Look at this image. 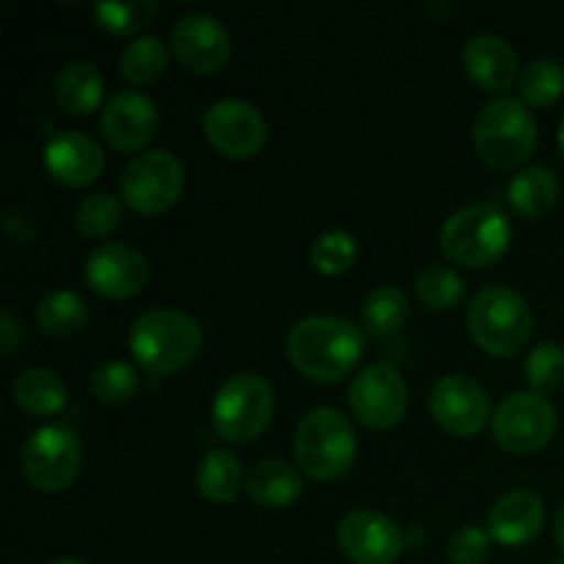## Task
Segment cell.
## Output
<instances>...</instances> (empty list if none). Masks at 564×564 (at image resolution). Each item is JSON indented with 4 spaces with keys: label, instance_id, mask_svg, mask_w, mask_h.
<instances>
[{
    "label": "cell",
    "instance_id": "6da1fadb",
    "mask_svg": "<svg viewBox=\"0 0 564 564\" xmlns=\"http://www.w3.org/2000/svg\"><path fill=\"white\" fill-rule=\"evenodd\" d=\"M367 350L361 330L345 317L297 319L286 334V356L303 378L314 383H339Z\"/></svg>",
    "mask_w": 564,
    "mask_h": 564
},
{
    "label": "cell",
    "instance_id": "7a4b0ae2",
    "mask_svg": "<svg viewBox=\"0 0 564 564\" xmlns=\"http://www.w3.org/2000/svg\"><path fill=\"white\" fill-rule=\"evenodd\" d=\"M127 345L149 375H171L196 361L204 334L202 325L180 308H152L132 323Z\"/></svg>",
    "mask_w": 564,
    "mask_h": 564
},
{
    "label": "cell",
    "instance_id": "3957f363",
    "mask_svg": "<svg viewBox=\"0 0 564 564\" xmlns=\"http://www.w3.org/2000/svg\"><path fill=\"white\" fill-rule=\"evenodd\" d=\"M441 251L463 268H490L510 251L512 226L499 204H468L441 226Z\"/></svg>",
    "mask_w": 564,
    "mask_h": 564
},
{
    "label": "cell",
    "instance_id": "277c9868",
    "mask_svg": "<svg viewBox=\"0 0 564 564\" xmlns=\"http://www.w3.org/2000/svg\"><path fill=\"white\" fill-rule=\"evenodd\" d=\"M474 147L490 169L510 171L527 163L538 147V121L521 99L499 97L479 110L474 121Z\"/></svg>",
    "mask_w": 564,
    "mask_h": 564
},
{
    "label": "cell",
    "instance_id": "5b68a950",
    "mask_svg": "<svg viewBox=\"0 0 564 564\" xmlns=\"http://www.w3.org/2000/svg\"><path fill=\"white\" fill-rule=\"evenodd\" d=\"M358 441L352 424L336 408H314L295 430V457L314 482L339 479L356 463Z\"/></svg>",
    "mask_w": 564,
    "mask_h": 564
},
{
    "label": "cell",
    "instance_id": "8992f818",
    "mask_svg": "<svg viewBox=\"0 0 564 564\" xmlns=\"http://www.w3.org/2000/svg\"><path fill=\"white\" fill-rule=\"evenodd\" d=\"M532 308L510 286H485L468 306V330L488 356L521 352L532 336Z\"/></svg>",
    "mask_w": 564,
    "mask_h": 564
},
{
    "label": "cell",
    "instance_id": "52a82bcc",
    "mask_svg": "<svg viewBox=\"0 0 564 564\" xmlns=\"http://www.w3.org/2000/svg\"><path fill=\"white\" fill-rule=\"evenodd\" d=\"M275 411L273 389L253 372H237L220 383L213 400V427L229 444H248L268 430Z\"/></svg>",
    "mask_w": 564,
    "mask_h": 564
},
{
    "label": "cell",
    "instance_id": "ba28073f",
    "mask_svg": "<svg viewBox=\"0 0 564 564\" xmlns=\"http://www.w3.org/2000/svg\"><path fill=\"white\" fill-rule=\"evenodd\" d=\"M25 482L39 494H61L83 468V444L66 424H44L25 441L20 455Z\"/></svg>",
    "mask_w": 564,
    "mask_h": 564
},
{
    "label": "cell",
    "instance_id": "9c48e42d",
    "mask_svg": "<svg viewBox=\"0 0 564 564\" xmlns=\"http://www.w3.org/2000/svg\"><path fill=\"white\" fill-rule=\"evenodd\" d=\"M185 171L169 149H147L124 165L119 180L121 198L138 215H163L180 202Z\"/></svg>",
    "mask_w": 564,
    "mask_h": 564
},
{
    "label": "cell",
    "instance_id": "30bf717a",
    "mask_svg": "<svg viewBox=\"0 0 564 564\" xmlns=\"http://www.w3.org/2000/svg\"><path fill=\"white\" fill-rule=\"evenodd\" d=\"M490 427L499 449L510 455H534L554 438L556 411L543 394L516 391L496 408Z\"/></svg>",
    "mask_w": 564,
    "mask_h": 564
},
{
    "label": "cell",
    "instance_id": "8fae6325",
    "mask_svg": "<svg viewBox=\"0 0 564 564\" xmlns=\"http://www.w3.org/2000/svg\"><path fill=\"white\" fill-rule=\"evenodd\" d=\"M347 402L364 427L391 430L408 411V386L391 364H372L352 378Z\"/></svg>",
    "mask_w": 564,
    "mask_h": 564
},
{
    "label": "cell",
    "instance_id": "7c38bea8",
    "mask_svg": "<svg viewBox=\"0 0 564 564\" xmlns=\"http://www.w3.org/2000/svg\"><path fill=\"white\" fill-rule=\"evenodd\" d=\"M204 135L229 160L257 158L268 141V121L246 99H220L204 113Z\"/></svg>",
    "mask_w": 564,
    "mask_h": 564
},
{
    "label": "cell",
    "instance_id": "4fadbf2b",
    "mask_svg": "<svg viewBox=\"0 0 564 564\" xmlns=\"http://www.w3.org/2000/svg\"><path fill=\"white\" fill-rule=\"evenodd\" d=\"M86 284L102 301H130L147 286L149 264L138 248L124 242H102L86 257Z\"/></svg>",
    "mask_w": 564,
    "mask_h": 564
},
{
    "label": "cell",
    "instance_id": "5bb4252c",
    "mask_svg": "<svg viewBox=\"0 0 564 564\" xmlns=\"http://www.w3.org/2000/svg\"><path fill=\"white\" fill-rule=\"evenodd\" d=\"M430 413L449 435L471 438L482 433L490 419L488 391L466 375H449L430 391Z\"/></svg>",
    "mask_w": 564,
    "mask_h": 564
},
{
    "label": "cell",
    "instance_id": "9a60e30c",
    "mask_svg": "<svg viewBox=\"0 0 564 564\" xmlns=\"http://www.w3.org/2000/svg\"><path fill=\"white\" fill-rule=\"evenodd\" d=\"M158 105L147 94L135 88L116 91L102 108V138L110 149L121 154H141L147 152L149 143L158 135Z\"/></svg>",
    "mask_w": 564,
    "mask_h": 564
},
{
    "label": "cell",
    "instance_id": "2e32d148",
    "mask_svg": "<svg viewBox=\"0 0 564 564\" xmlns=\"http://www.w3.org/2000/svg\"><path fill=\"white\" fill-rule=\"evenodd\" d=\"M339 549L356 564H394L405 549V532L389 516L352 510L339 523Z\"/></svg>",
    "mask_w": 564,
    "mask_h": 564
},
{
    "label": "cell",
    "instance_id": "e0dca14e",
    "mask_svg": "<svg viewBox=\"0 0 564 564\" xmlns=\"http://www.w3.org/2000/svg\"><path fill=\"white\" fill-rule=\"evenodd\" d=\"M171 50L193 75H215L229 64L231 36L215 17L187 14L171 31Z\"/></svg>",
    "mask_w": 564,
    "mask_h": 564
},
{
    "label": "cell",
    "instance_id": "ac0fdd59",
    "mask_svg": "<svg viewBox=\"0 0 564 564\" xmlns=\"http://www.w3.org/2000/svg\"><path fill=\"white\" fill-rule=\"evenodd\" d=\"M44 171L64 187H88L105 169V154L94 138L77 130L58 132L44 147Z\"/></svg>",
    "mask_w": 564,
    "mask_h": 564
},
{
    "label": "cell",
    "instance_id": "d6986e66",
    "mask_svg": "<svg viewBox=\"0 0 564 564\" xmlns=\"http://www.w3.org/2000/svg\"><path fill=\"white\" fill-rule=\"evenodd\" d=\"M545 527V507L529 490H512V494L501 496L494 505L488 518L490 538L507 549H518L527 545L543 532Z\"/></svg>",
    "mask_w": 564,
    "mask_h": 564
},
{
    "label": "cell",
    "instance_id": "ffe728a7",
    "mask_svg": "<svg viewBox=\"0 0 564 564\" xmlns=\"http://www.w3.org/2000/svg\"><path fill=\"white\" fill-rule=\"evenodd\" d=\"M463 69L482 91H507L518 80V55L501 36H474L463 47Z\"/></svg>",
    "mask_w": 564,
    "mask_h": 564
},
{
    "label": "cell",
    "instance_id": "44dd1931",
    "mask_svg": "<svg viewBox=\"0 0 564 564\" xmlns=\"http://www.w3.org/2000/svg\"><path fill=\"white\" fill-rule=\"evenodd\" d=\"M246 494L268 510H281L301 499L303 477L295 466L284 460H259L246 471Z\"/></svg>",
    "mask_w": 564,
    "mask_h": 564
},
{
    "label": "cell",
    "instance_id": "7402d4cb",
    "mask_svg": "<svg viewBox=\"0 0 564 564\" xmlns=\"http://www.w3.org/2000/svg\"><path fill=\"white\" fill-rule=\"evenodd\" d=\"M55 102L69 116H88L102 105L105 80L99 69L88 61L66 64L55 77Z\"/></svg>",
    "mask_w": 564,
    "mask_h": 564
},
{
    "label": "cell",
    "instance_id": "603a6c76",
    "mask_svg": "<svg viewBox=\"0 0 564 564\" xmlns=\"http://www.w3.org/2000/svg\"><path fill=\"white\" fill-rule=\"evenodd\" d=\"M560 198V180L545 165H529L518 171L507 185V202L523 218H543L556 207Z\"/></svg>",
    "mask_w": 564,
    "mask_h": 564
},
{
    "label": "cell",
    "instance_id": "cb8c5ba5",
    "mask_svg": "<svg viewBox=\"0 0 564 564\" xmlns=\"http://www.w3.org/2000/svg\"><path fill=\"white\" fill-rule=\"evenodd\" d=\"M14 402L31 416H55L69 402V389L53 369L31 367L14 378Z\"/></svg>",
    "mask_w": 564,
    "mask_h": 564
},
{
    "label": "cell",
    "instance_id": "d4e9b609",
    "mask_svg": "<svg viewBox=\"0 0 564 564\" xmlns=\"http://www.w3.org/2000/svg\"><path fill=\"white\" fill-rule=\"evenodd\" d=\"M246 488V474L231 452L215 449L196 468V490L213 505H231Z\"/></svg>",
    "mask_w": 564,
    "mask_h": 564
},
{
    "label": "cell",
    "instance_id": "484cf974",
    "mask_svg": "<svg viewBox=\"0 0 564 564\" xmlns=\"http://www.w3.org/2000/svg\"><path fill=\"white\" fill-rule=\"evenodd\" d=\"M88 323V303L69 290H55L36 303V325L53 339H69Z\"/></svg>",
    "mask_w": 564,
    "mask_h": 564
},
{
    "label": "cell",
    "instance_id": "4316f807",
    "mask_svg": "<svg viewBox=\"0 0 564 564\" xmlns=\"http://www.w3.org/2000/svg\"><path fill=\"white\" fill-rule=\"evenodd\" d=\"M408 312H411V303H408L405 292L391 284H383L369 292L367 301H364V328L375 336H391L405 325Z\"/></svg>",
    "mask_w": 564,
    "mask_h": 564
},
{
    "label": "cell",
    "instance_id": "83f0119b",
    "mask_svg": "<svg viewBox=\"0 0 564 564\" xmlns=\"http://www.w3.org/2000/svg\"><path fill=\"white\" fill-rule=\"evenodd\" d=\"M121 77L132 86H149L169 66V50L158 36H138L121 53Z\"/></svg>",
    "mask_w": 564,
    "mask_h": 564
},
{
    "label": "cell",
    "instance_id": "f1b7e54d",
    "mask_svg": "<svg viewBox=\"0 0 564 564\" xmlns=\"http://www.w3.org/2000/svg\"><path fill=\"white\" fill-rule=\"evenodd\" d=\"M91 397L102 405L119 408L135 400L141 389V375L127 361H102L91 372Z\"/></svg>",
    "mask_w": 564,
    "mask_h": 564
},
{
    "label": "cell",
    "instance_id": "f546056e",
    "mask_svg": "<svg viewBox=\"0 0 564 564\" xmlns=\"http://www.w3.org/2000/svg\"><path fill=\"white\" fill-rule=\"evenodd\" d=\"M91 14L97 25L110 36H132L143 31L158 14L154 0H127V3H97L91 6Z\"/></svg>",
    "mask_w": 564,
    "mask_h": 564
},
{
    "label": "cell",
    "instance_id": "4dcf8cb0",
    "mask_svg": "<svg viewBox=\"0 0 564 564\" xmlns=\"http://www.w3.org/2000/svg\"><path fill=\"white\" fill-rule=\"evenodd\" d=\"M521 102L532 108H549L564 94V69L551 58H540L529 64L518 77Z\"/></svg>",
    "mask_w": 564,
    "mask_h": 564
},
{
    "label": "cell",
    "instance_id": "1f68e13d",
    "mask_svg": "<svg viewBox=\"0 0 564 564\" xmlns=\"http://www.w3.org/2000/svg\"><path fill=\"white\" fill-rule=\"evenodd\" d=\"M121 220H124V207L110 193H91L75 209L77 231L83 237H91V240H102V237L113 235Z\"/></svg>",
    "mask_w": 564,
    "mask_h": 564
},
{
    "label": "cell",
    "instance_id": "d6a6232c",
    "mask_svg": "<svg viewBox=\"0 0 564 564\" xmlns=\"http://www.w3.org/2000/svg\"><path fill=\"white\" fill-rule=\"evenodd\" d=\"M463 292H466V284L452 268L433 264L416 275V295L430 312H449L463 301Z\"/></svg>",
    "mask_w": 564,
    "mask_h": 564
},
{
    "label": "cell",
    "instance_id": "836d02e7",
    "mask_svg": "<svg viewBox=\"0 0 564 564\" xmlns=\"http://www.w3.org/2000/svg\"><path fill=\"white\" fill-rule=\"evenodd\" d=\"M358 257L356 237L350 231H325L323 237H317L308 251V259H312L314 270L323 275H341L352 268Z\"/></svg>",
    "mask_w": 564,
    "mask_h": 564
},
{
    "label": "cell",
    "instance_id": "e575fe53",
    "mask_svg": "<svg viewBox=\"0 0 564 564\" xmlns=\"http://www.w3.org/2000/svg\"><path fill=\"white\" fill-rule=\"evenodd\" d=\"M523 372H527V383L532 386L534 394L560 389L564 383V347L556 341L534 347L523 364Z\"/></svg>",
    "mask_w": 564,
    "mask_h": 564
},
{
    "label": "cell",
    "instance_id": "d590c367",
    "mask_svg": "<svg viewBox=\"0 0 564 564\" xmlns=\"http://www.w3.org/2000/svg\"><path fill=\"white\" fill-rule=\"evenodd\" d=\"M490 532L482 527H463L449 538V560L455 564H482L490 554Z\"/></svg>",
    "mask_w": 564,
    "mask_h": 564
},
{
    "label": "cell",
    "instance_id": "8d00e7d4",
    "mask_svg": "<svg viewBox=\"0 0 564 564\" xmlns=\"http://www.w3.org/2000/svg\"><path fill=\"white\" fill-rule=\"evenodd\" d=\"M22 339H25V334H22L20 319L11 312H3V317H0V350H3V356H14Z\"/></svg>",
    "mask_w": 564,
    "mask_h": 564
},
{
    "label": "cell",
    "instance_id": "74e56055",
    "mask_svg": "<svg viewBox=\"0 0 564 564\" xmlns=\"http://www.w3.org/2000/svg\"><path fill=\"white\" fill-rule=\"evenodd\" d=\"M554 538H556V545H560L562 554H564V507L556 512V518H554Z\"/></svg>",
    "mask_w": 564,
    "mask_h": 564
},
{
    "label": "cell",
    "instance_id": "f35d334b",
    "mask_svg": "<svg viewBox=\"0 0 564 564\" xmlns=\"http://www.w3.org/2000/svg\"><path fill=\"white\" fill-rule=\"evenodd\" d=\"M50 564H88L86 560H77V556H61V560H53Z\"/></svg>",
    "mask_w": 564,
    "mask_h": 564
},
{
    "label": "cell",
    "instance_id": "ab89813d",
    "mask_svg": "<svg viewBox=\"0 0 564 564\" xmlns=\"http://www.w3.org/2000/svg\"><path fill=\"white\" fill-rule=\"evenodd\" d=\"M560 149H562V154H564V116H562V121H560Z\"/></svg>",
    "mask_w": 564,
    "mask_h": 564
},
{
    "label": "cell",
    "instance_id": "60d3db41",
    "mask_svg": "<svg viewBox=\"0 0 564 564\" xmlns=\"http://www.w3.org/2000/svg\"><path fill=\"white\" fill-rule=\"evenodd\" d=\"M551 564H564V560L562 562H551Z\"/></svg>",
    "mask_w": 564,
    "mask_h": 564
}]
</instances>
